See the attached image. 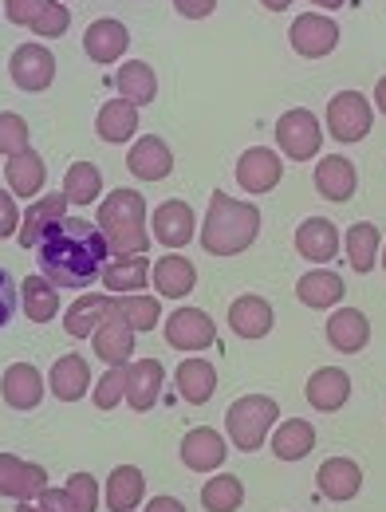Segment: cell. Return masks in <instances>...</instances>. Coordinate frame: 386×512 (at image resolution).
I'll return each instance as SVG.
<instances>
[{"instance_id": "6da1fadb", "label": "cell", "mask_w": 386, "mask_h": 512, "mask_svg": "<svg viewBox=\"0 0 386 512\" xmlns=\"http://www.w3.org/2000/svg\"><path fill=\"white\" fill-rule=\"evenodd\" d=\"M36 253H40L44 280H52L56 288H87L91 280L103 276L111 249H107L99 225H91L83 217H64L40 237Z\"/></svg>"}, {"instance_id": "7a4b0ae2", "label": "cell", "mask_w": 386, "mask_h": 512, "mask_svg": "<svg viewBox=\"0 0 386 512\" xmlns=\"http://www.w3.org/2000/svg\"><path fill=\"white\" fill-rule=\"evenodd\" d=\"M260 233V209L253 201H237L225 190L209 197V213L201 221V249L213 256H237L253 249Z\"/></svg>"}, {"instance_id": "3957f363", "label": "cell", "mask_w": 386, "mask_h": 512, "mask_svg": "<svg viewBox=\"0 0 386 512\" xmlns=\"http://www.w3.org/2000/svg\"><path fill=\"white\" fill-rule=\"evenodd\" d=\"M99 233L115 256H142L150 245L146 233V197L138 190H115L99 205Z\"/></svg>"}, {"instance_id": "277c9868", "label": "cell", "mask_w": 386, "mask_h": 512, "mask_svg": "<svg viewBox=\"0 0 386 512\" xmlns=\"http://www.w3.org/2000/svg\"><path fill=\"white\" fill-rule=\"evenodd\" d=\"M276 418H280V406H276L268 394H245V398H237V402L229 406V414H225V430H229L233 449L257 453V449L268 442Z\"/></svg>"}, {"instance_id": "5b68a950", "label": "cell", "mask_w": 386, "mask_h": 512, "mask_svg": "<svg viewBox=\"0 0 386 512\" xmlns=\"http://www.w3.org/2000/svg\"><path fill=\"white\" fill-rule=\"evenodd\" d=\"M276 142H280V150L292 158V162H312L316 154H320V119L312 115V111H304V107H292V111H284L280 119H276Z\"/></svg>"}, {"instance_id": "8992f818", "label": "cell", "mask_w": 386, "mask_h": 512, "mask_svg": "<svg viewBox=\"0 0 386 512\" xmlns=\"http://www.w3.org/2000/svg\"><path fill=\"white\" fill-rule=\"evenodd\" d=\"M327 130L339 142H363L371 134V103L359 91H339L327 103Z\"/></svg>"}, {"instance_id": "52a82bcc", "label": "cell", "mask_w": 386, "mask_h": 512, "mask_svg": "<svg viewBox=\"0 0 386 512\" xmlns=\"http://www.w3.org/2000/svg\"><path fill=\"white\" fill-rule=\"evenodd\" d=\"M292 52L304 56V60H320V56H331L335 44H339V24L331 16H320V12H304L292 20Z\"/></svg>"}, {"instance_id": "ba28073f", "label": "cell", "mask_w": 386, "mask_h": 512, "mask_svg": "<svg viewBox=\"0 0 386 512\" xmlns=\"http://www.w3.org/2000/svg\"><path fill=\"white\" fill-rule=\"evenodd\" d=\"M8 75L20 91H48L52 79H56V56L44 48V44H20L8 60Z\"/></svg>"}, {"instance_id": "9c48e42d", "label": "cell", "mask_w": 386, "mask_h": 512, "mask_svg": "<svg viewBox=\"0 0 386 512\" xmlns=\"http://www.w3.org/2000/svg\"><path fill=\"white\" fill-rule=\"evenodd\" d=\"M48 489V469L36 461H24L16 453H0V497L32 501Z\"/></svg>"}, {"instance_id": "30bf717a", "label": "cell", "mask_w": 386, "mask_h": 512, "mask_svg": "<svg viewBox=\"0 0 386 512\" xmlns=\"http://www.w3.org/2000/svg\"><path fill=\"white\" fill-rule=\"evenodd\" d=\"M91 343H95V355H99L103 363H111V367H127L130 363V355H134V327L119 316L115 300H111V308H107L103 323L95 327Z\"/></svg>"}, {"instance_id": "8fae6325", "label": "cell", "mask_w": 386, "mask_h": 512, "mask_svg": "<svg viewBox=\"0 0 386 512\" xmlns=\"http://www.w3.org/2000/svg\"><path fill=\"white\" fill-rule=\"evenodd\" d=\"M166 343L174 351H205V347L217 343V323L197 308H178L166 320Z\"/></svg>"}, {"instance_id": "7c38bea8", "label": "cell", "mask_w": 386, "mask_h": 512, "mask_svg": "<svg viewBox=\"0 0 386 512\" xmlns=\"http://www.w3.org/2000/svg\"><path fill=\"white\" fill-rule=\"evenodd\" d=\"M280 178H284V166H280V158H276L272 150H264V146L245 150L241 162H237V182H241L245 193H257L260 197V193L276 190Z\"/></svg>"}, {"instance_id": "4fadbf2b", "label": "cell", "mask_w": 386, "mask_h": 512, "mask_svg": "<svg viewBox=\"0 0 386 512\" xmlns=\"http://www.w3.org/2000/svg\"><path fill=\"white\" fill-rule=\"evenodd\" d=\"M44 375L32 367V363H12L8 371H4V379H0V394H4V402L12 406V410H36L40 406V398H44Z\"/></svg>"}, {"instance_id": "5bb4252c", "label": "cell", "mask_w": 386, "mask_h": 512, "mask_svg": "<svg viewBox=\"0 0 386 512\" xmlns=\"http://www.w3.org/2000/svg\"><path fill=\"white\" fill-rule=\"evenodd\" d=\"M225 453H229L225 438L217 430H209V426H197V430H190L182 438V461H186V469H193V473L221 469L225 465Z\"/></svg>"}, {"instance_id": "9a60e30c", "label": "cell", "mask_w": 386, "mask_h": 512, "mask_svg": "<svg viewBox=\"0 0 386 512\" xmlns=\"http://www.w3.org/2000/svg\"><path fill=\"white\" fill-rule=\"evenodd\" d=\"M127 166H130V174L142 178V182H162V178H170V170H174V154H170V146H166L158 134H146V138L134 142Z\"/></svg>"}, {"instance_id": "2e32d148", "label": "cell", "mask_w": 386, "mask_h": 512, "mask_svg": "<svg viewBox=\"0 0 386 512\" xmlns=\"http://www.w3.org/2000/svg\"><path fill=\"white\" fill-rule=\"evenodd\" d=\"M127 48H130V32L127 24H119V20H95L87 28V36H83V52L95 64H115V60L127 56Z\"/></svg>"}, {"instance_id": "e0dca14e", "label": "cell", "mask_w": 386, "mask_h": 512, "mask_svg": "<svg viewBox=\"0 0 386 512\" xmlns=\"http://www.w3.org/2000/svg\"><path fill=\"white\" fill-rule=\"evenodd\" d=\"M154 237L166 245V249H182L193 241V209L190 201L174 197V201H162L154 209Z\"/></svg>"}, {"instance_id": "ac0fdd59", "label": "cell", "mask_w": 386, "mask_h": 512, "mask_svg": "<svg viewBox=\"0 0 386 512\" xmlns=\"http://www.w3.org/2000/svg\"><path fill=\"white\" fill-rule=\"evenodd\" d=\"M327 343L343 355H359L367 343H371V323L359 308H339L331 320H327Z\"/></svg>"}, {"instance_id": "d6986e66", "label": "cell", "mask_w": 386, "mask_h": 512, "mask_svg": "<svg viewBox=\"0 0 386 512\" xmlns=\"http://www.w3.org/2000/svg\"><path fill=\"white\" fill-rule=\"evenodd\" d=\"M162 379H166V371H162V363H158V359H138V363H127L130 410L146 414V410L158 402V394H162Z\"/></svg>"}, {"instance_id": "ffe728a7", "label": "cell", "mask_w": 386, "mask_h": 512, "mask_svg": "<svg viewBox=\"0 0 386 512\" xmlns=\"http://www.w3.org/2000/svg\"><path fill=\"white\" fill-rule=\"evenodd\" d=\"M316 481H320V493L327 501H351L363 489V469L351 457H327Z\"/></svg>"}, {"instance_id": "44dd1931", "label": "cell", "mask_w": 386, "mask_h": 512, "mask_svg": "<svg viewBox=\"0 0 386 512\" xmlns=\"http://www.w3.org/2000/svg\"><path fill=\"white\" fill-rule=\"evenodd\" d=\"M64 213H67L64 193H44V197H36V201H32V209L24 213V229L16 233V241H20L24 249H36V245H40V237H44L56 221H64Z\"/></svg>"}, {"instance_id": "7402d4cb", "label": "cell", "mask_w": 386, "mask_h": 512, "mask_svg": "<svg viewBox=\"0 0 386 512\" xmlns=\"http://www.w3.org/2000/svg\"><path fill=\"white\" fill-rule=\"evenodd\" d=\"M347 398H351V379H347V371H339V367H320V371L308 379V402H312L320 414L343 410Z\"/></svg>"}, {"instance_id": "603a6c76", "label": "cell", "mask_w": 386, "mask_h": 512, "mask_svg": "<svg viewBox=\"0 0 386 512\" xmlns=\"http://www.w3.org/2000/svg\"><path fill=\"white\" fill-rule=\"evenodd\" d=\"M150 280H154V288H158L162 296L182 300V296H190L193 284H197V268H193V260H186V256L170 253L150 268Z\"/></svg>"}, {"instance_id": "cb8c5ba5", "label": "cell", "mask_w": 386, "mask_h": 512, "mask_svg": "<svg viewBox=\"0 0 386 512\" xmlns=\"http://www.w3.org/2000/svg\"><path fill=\"white\" fill-rule=\"evenodd\" d=\"M296 253L304 260H335L339 253V229L327 221V217H308L300 229H296Z\"/></svg>"}, {"instance_id": "d4e9b609", "label": "cell", "mask_w": 386, "mask_h": 512, "mask_svg": "<svg viewBox=\"0 0 386 512\" xmlns=\"http://www.w3.org/2000/svg\"><path fill=\"white\" fill-rule=\"evenodd\" d=\"M355 186H359V174L355 166L343 158V154H327L316 166V190L327 197V201H347L355 197Z\"/></svg>"}, {"instance_id": "484cf974", "label": "cell", "mask_w": 386, "mask_h": 512, "mask_svg": "<svg viewBox=\"0 0 386 512\" xmlns=\"http://www.w3.org/2000/svg\"><path fill=\"white\" fill-rule=\"evenodd\" d=\"M48 386H52V394L60 402H79L91 390V367H87V359H79V355L56 359V367L48 375Z\"/></svg>"}, {"instance_id": "4316f807", "label": "cell", "mask_w": 386, "mask_h": 512, "mask_svg": "<svg viewBox=\"0 0 386 512\" xmlns=\"http://www.w3.org/2000/svg\"><path fill=\"white\" fill-rule=\"evenodd\" d=\"M4 178H8V190L16 193V197H36V193L44 190V182H48V170H44V158L28 146L24 154L8 158Z\"/></svg>"}, {"instance_id": "83f0119b", "label": "cell", "mask_w": 386, "mask_h": 512, "mask_svg": "<svg viewBox=\"0 0 386 512\" xmlns=\"http://www.w3.org/2000/svg\"><path fill=\"white\" fill-rule=\"evenodd\" d=\"M229 327L241 335V339H264L272 331V304L260 300V296H241L233 300L229 308Z\"/></svg>"}, {"instance_id": "f1b7e54d", "label": "cell", "mask_w": 386, "mask_h": 512, "mask_svg": "<svg viewBox=\"0 0 386 512\" xmlns=\"http://www.w3.org/2000/svg\"><path fill=\"white\" fill-rule=\"evenodd\" d=\"M142 497H146V477H142V469H134V465L111 469V477H107V509L134 512L142 505Z\"/></svg>"}, {"instance_id": "f546056e", "label": "cell", "mask_w": 386, "mask_h": 512, "mask_svg": "<svg viewBox=\"0 0 386 512\" xmlns=\"http://www.w3.org/2000/svg\"><path fill=\"white\" fill-rule=\"evenodd\" d=\"M150 280V264L142 256H115L103 264V288L107 292H119V296H134L142 292Z\"/></svg>"}, {"instance_id": "4dcf8cb0", "label": "cell", "mask_w": 386, "mask_h": 512, "mask_svg": "<svg viewBox=\"0 0 386 512\" xmlns=\"http://www.w3.org/2000/svg\"><path fill=\"white\" fill-rule=\"evenodd\" d=\"M20 304H24V316L32 323H48V320H56V312H60V292H56V284L44 280V276H24V284H20Z\"/></svg>"}, {"instance_id": "1f68e13d", "label": "cell", "mask_w": 386, "mask_h": 512, "mask_svg": "<svg viewBox=\"0 0 386 512\" xmlns=\"http://www.w3.org/2000/svg\"><path fill=\"white\" fill-rule=\"evenodd\" d=\"M312 449H316V426H312V422L288 418L284 426H276V434H272V453H276L280 461H300V457H308Z\"/></svg>"}, {"instance_id": "d6a6232c", "label": "cell", "mask_w": 386, "mask_h": 512, "mask_svg": "<svg viewBox=\"0 0 386 512\" xmlns=\"http://www.w3.org/2000/svg\"><path fill=\"white\" fill-rule=\"evenodd\" d=\"M107 308H111V296H103V292H87V296H79L71 308H67V335L71 339H91L95 335V327L103 323L107 316Z\"/></svg>"}, {"instance_id": "836d02e7", "label": "cell", "mask_w": 386, "mask_h": 512, "mask_svg": "<svg viewBox=\"0 0 386 512\" xmlns=\"http://www.w3.org/2000/svg\"><path fill=\"white\" fill-rule=\"evenodd\" d=\"M115 87H119V99H127V103H134V107H142V103H154V95H158V75H154V67L150 64L130 60V64L119 67Z\"/></svg>"}, {"instance_id": "e575fe53", "label": "cell", "mask_w": 386, "mask_h": 512, "mask_svg": "<svg viewBox=\"0 0 386 512\" xmlns=\"http://www.w3.org/2000/svg\"><path fill=\"white\" fill-rule=\"evenodd\" d=\"M174 383H178V394H182L186 402L205 406V402L213 398V390H217V371H213V363H205V359H186V363L178 367Z\"/></svg>"}, {"instance_id": "d590c367", "label": "cell", "mask_w": 386, "mask_h": 512, "mask_svg": "<svg viewBox=\"0 0 386 512\" xmlns=\"http://www.w3.org/2000/svg\"><path fill=\"white\" fill-rule=\"evenodd\" d=\"M296 296H300V304H308V308H335V304L343 300V276H335V272H327V268H316V272L300 276Z\"/></svg>"}, {"instance_id": "8d00e7d4", "label": "cell", "mask_w": 386, "mask_h": 512, "mask_svg": "<svg viewBox=\"0 0 386 512\" xmlns=\"http://www.w3.org/2000/svg\"><path fill=\"white\" fill-rule=\"evenodd\" d=\"M95 130L103 142H127L130 134L138 130V107L127 103V99H111L99 107V119H95Z\"/></svg>"}, {"instance_id": "74e56055", "label": "cell", "mask_w": 386, "mask_h": 512, "mask_svg": "<svg viewBox=\"0 0 386 512\" xmlns=\"http://www.w3.org/2000/svg\"><path fill=\"white\" fill-rule=\"evenodd\" d=\"M379 245H383L379 225H371V221L351 225L347 229V260H351V268L355 272H371L375 260H379Z\"/></svg>"}, {"instance_id": "f35d334b", "label": "cell", "mask_w": 386, "mask_h": 512, "mask_svg": "<svg viewBox=\"0 0 386 512\" xmlns=\"http://www.w3.org/2000/svg\"><path fill=\"white\" fill-rule=\"evenodd\" d=\"M201 505H205V512H237L245 505V485H241V477H233V473L209 477V481L201 485Z\"/></svg>"}, {"instance_id": "ab89813d", "label": "cell", "mask_w": 386, "mask_h": 512, "mask_svg": "<svg viewBox=\"0 0 386 512\" xmlns=\"http://www.w3.org/2000/svg\"><path fill=\"white\" fill-rule=\"evenodd\" d=\"M99 190H103V174H99L95 162H75V166H67V178H64L67 201L91 205V201H99Z\"/></svg>"}, {"instance_id": "60d3db41", "label": "cell", "mask_w": 386, "mask_h": 512, "mask_svg": "<svg viewBox=\"0 0 386 512\" xmlns=\"http://www.w3.org/2000/svg\"><path fill=\"white\" fill-rule=\"evenodd\" d=\"M115 308L134 331H154L162 320V304L154 296H115Z\"/></svg>"}, {"instance_id": "b9f144b4", "label": "cell", "mask_w": 386, "mask_h": 512, "mask_svg": "<svg viewBox=\"0 0 386 512\" xmlns=\"http://www.w3.org/2000/svg\"><path fill=\"white\" fill-rule=\"evenodd\" d=\"M24 150H28V123H24L20 115L4 111V115H0V154H4V158H16V154H24Z\"/></svg>"}, {"instance_id": "7bdbcfd3", "label": "cell", "mask_w": 386, "mask_h": 512, "mask_svg": "<svg viewBox=\"0 0 386 512\" xmlns=\"http://www.w3.org/2000/svg\"><path fill=\"white\" fill-rule=\"evenodd\" d=\"M123 398H127V367H111L95 386V406L99 410H115Z\"/></svg>"}, {"instance_id": "ee69618b", "label": "cell", "mask_w": 386, "mask_h": 512, "mask_svg": "<svg viewBox=\"0 0 386 512\" xmlns=\"http://www.w3.org/2000/svg\"><path fill=\"white\" fill-rule=\"evenodd\" d=\"M64 489H67V497L75 501V509H79V512L99 509V481H95L91 473H71Z\"/></svg>"}, {"instance_id": "f6af8a7d", "label": "cell", "mask_w": 386, "mask_h": 512, "mask_svg": "<svg viewBox=\"0 0 386 512\" xmlns=\"http://www.w3.org/2000/svg\"><path fill=\"white\" fill-rule=\"evenodd\" d=\"M48 8H52V0H4V16L24 28H32Z\"/></svg>"}, {"instance_id": "bcb514c9", "label": "cell", "mask_w": 386, "mask_h": 512, "mask_svg": "<svg viewBox=\"0 0 386 512\" xmlns=\"http://www.w3.org/2000/svg\"><path fill=\"white\" fill-rule=\"evenodd\" d=\"M67 24H71V12H67L64 4H56V0H52V8H48L32 28H36V36H48V40H52V36H64Z\"/></svg>"}, {"instance_id": "7dc6e473", "label": "cell", "mask_w": 386, "mask_h": 512, "mask_svg": "<svg viewBox=\"0 0 386 512\" xmlns=\"http://www.w3.org/2000/svg\"><path fill=\"white\" fill-rule=\"evenodd\" d=\"M16 225H20L16 197H12L8 190H0V241H4V237H12V233H16Z\"/></svg>"}, {"instance_id": "c3c4849f", "label": "cell", "mask_w": 386, "mask_h": 512, "mask_svg": "<svg viewBox=\"0 0 386 512\" xmlns=\"http://www.w3.org/2000/svg\"><path fill=\"white\" fill-rule=\"evenodd\" d=\"M16 296H20V292H16L12 276L0 268V327L12 320V312H16Z\"/></svg>"}, {"instance_id": "681fc988", "label": "cell", "mask_w": 386, "mask_h": 512, "mask_svg": "<svg viewBox=\"0 0 386 512\" xmlns=\"http://www.w3.org/2000/svg\"><path fill=\"white\" fill-rule=\"evenodd\" d=\"M36 509H40V512H79V509H75V501L67 497V489H44Z\"/></svg>"}, {"instance_id": "f907efd6", "label": "cell", "mask_w": 386, "mask_h": 512, "mask_svg": "<svg viewBox=\"0 0 386 512\" xmlns=\"http://www.w3.org/2000/svg\"><path fill=\"white\" fill-rule=\"evenodd\" d=\"M174 8H178L186 20H205V16L217 8V0H174Z\"/></svg>"}, {"instance_id": "816d5d0a", "label": "cell", "mask_w": 386, "mask_h": 512, "mask_svg": "<svg viewBox=\"0 0 386 512\" xmlns=\"http://www.w3.org/2000/svg\"><path fill=\"white\" fill-rule=\"evenodd\" d=\"M146 512H186V505L178 497H154V501H146Z\"/></svg>"}, {"instance_id": "f5cc1de1", "label": "cell", "mask_w": 386, "mask_h": 512, "mask_svg": "<svg viewBox=\"0 0 386 512\" xmlns=\"http://www.w3.org/2000/svg\"><path fill=\"white\" fill-rule=\"evenodd\" d=\"M375 103H379V111L386 115V75L379 79V83H375Z\"/></svg>"}, {"instance_id": "db71d44e", "label": "cell", "mask_w": 386, "mask_h": 512, "mask_svg": "<svg viewBox=\"0 0 386 512\" xmlns=\"http://www.w3.org/2000/svg\"><path fill=\"white\" fill-rule=\"evenodd\" d=\"M268 12H284V8H292V0H260Z\"/></svg>"}, {"instance_id": "11a10c76", "label": "cell", "mask_w": 386, "mask_h": 512, "mask_svg": "<svg viewBox=\"0 0 386 512\" xmlns=\"http://www.w3.org/2000/svg\"><path fill=\"white\" fill-rule=\"evenodd\" d=\"M312 4H320V8H343V0H312Z\"/></svg>"}, {"instance_id": "9f6ffc18", "label": "cell", "mask_w": 386, "mask_h": 512, "mask_svg": "<svg viewBox=\"0 0 386 512\" xmlns=\"http://www.w3.org/2000/svg\"><path fill=\"white\" fill-rule=\"evenodd\" d=\"M16 512H40V509H36V505H28V501H20V509Z\"/></svg>"}, {"instance_id": "6f0895ef", "label": "cell", "mask_w": 386, "mask_h": 512, "mask_svg": "<svg viewBox=\"0 0 386 512\" xmlns=\"http://www.w3.org/2000/svg\"><path fill=\"white\" fill-rule=\"evenodd\" d=\"M383 268H386V249H383Z\"/></svg>"}]
</instances>
